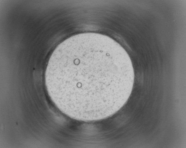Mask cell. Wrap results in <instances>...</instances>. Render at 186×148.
Here are the masks:
<instances>
[{
	"instance_id": "1",
	"label": "cell",
	"mask_w": 186,
	"mask_h": 148,
	"mask_svg": "<svg viewBox=\"0 0 186 148\" xmlns=\"http://www.w3.org/2000/svg\"><path fill=\"white\" fill-rule=\"evenodd\" d=\"M134 80L128 54L119 43L101 34L72 36L59 44L46 69L48 94L71 118L84 122L109 117L125 105Z\"/></svg>"
}]
</instances>
